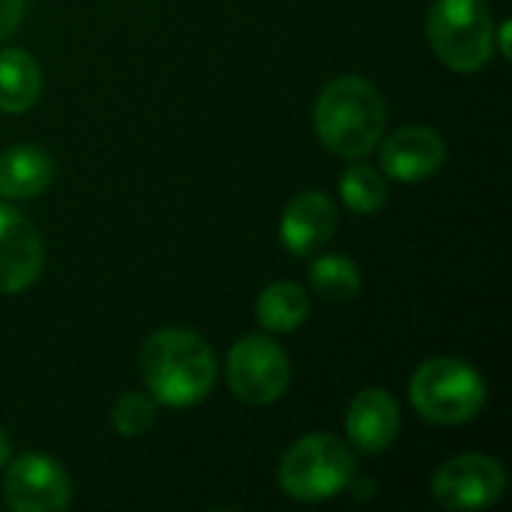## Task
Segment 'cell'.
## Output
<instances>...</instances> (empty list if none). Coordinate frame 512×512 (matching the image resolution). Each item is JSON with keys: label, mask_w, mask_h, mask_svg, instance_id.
Wrapping results in <instances>:
<instances>
[{"label": "cell", "mask_w": 512, "mask_h": 512, "mask_svg": "<svg viewBox=\"0 0 512 512\" xmlns=\"http://www.w3.org/2000/svg\"><path fill=\"white\" fill-rule=\"evenodd\" d=\"M141 375L156 402L168 408H189L210 396L219 363L207 339L192 330L168 327L144 342Z\"/></svg>", "instance_id": "6da1fadb"}, {"label": "cell", "mask_w": 512, "mask_h": 512, "mask_svg": "<svg viewBox=\"0 0 512 512\" xmlns=\"http://www.w3.org/2000/svg\"><path fill=\"white\" fill-rule=\"evenodd\" d=\"M387 126V105L378 87L360 75L330 81L315 102V132L342 159L369 156Z\"/></svg>", "instance_id": "7a4b0ae2"}, {"label": "cell", "mask_w": 512, "mask_h": 512, "mask_svg": "<svg viewBox=\"0 0 512 512\" xmlns=\"http://www.w3.org/2000/svg\"><path fill=\"white\" fill-rule=\"evenodd\" d=\"M411 405L438 426H462L486 405V381L480 372L456 357L423 363L411 378Z\"/></svg>", "instance_id": "3957f363"}, {"label": "cell", "mask_w": 512, "mask_h": 512, "mask_svg": "<svg viewBox=\"0 0 512 512\" xmlns=\"http://www.w3.org/2000/svg\"><path fill=\"white\" fill-rule=\"evenodd\" d=\"M354 474V453L336 435L315 432L300 438L279 465V483L294 501H327L339 495Z\"/></svg>", "instance_id": "277c9868"}, {"label": "cell", "mask_w": 512, "mask_h": 512, "mask_svg": "<svg viewBox=\"0 0 512 512\" xmlns=\"http://www.w3.org/2000/svg\"><path fill=\"white\" fill-rule=\"evenodd\" d=\"M429 42L456 72H477L495 51V24L483 0H435L429 12Z\"/></svg>", "instance_id": "5b68a950"}, {"label": "cell", "mask_w": 512, "mask_h": 512, "mask_svg": "<svg viewBox=\"0 0 512 512\" xmlns=\"http://www.w3.org/2000/svg\"><path fill=\"white\" fill-rule=\"evenodd\" d=\"M291 384L288 354L267 336H243L228 354V387L240 402L270 405Z\"/></svg>", "instance_id": "8992f818"}, {"label": "cell", "mask_w": 512, "mask_h": 512, "mask_svg": "<svg viewBox=\"0 0 512 512\" xmlns=\"http://www.w3.org/2000/svg\"><path fill=\"white\" fill-rule=\"evenodd\" d=\"M507 489V474L498 459L465 453L444 462L432 477V495L447 510L492 507Z\"/></svg>", "instance_id": "52a82bcc"}, {"label": "cell", "mask_w": 512, "mask_h": 512, "mask_svg": "<svg viewBox=\"0 0 512 512\" xmlns=\"http://www.w3.org/2000/svg\"><path fill=\"white\" fill-rule=\"evenodd\" d=\"M3 495L15 512H60L72 501V483L60 462L42 453H27L9 465Z\"/></svg>", "instance_id": "ba28073f"}, {"label": "cell", "mask_w": 512, "mask_h": 512, "mask_svg": "<svg viewBox=\"0 0 512 512\" xmlns=\"http://www.w3.org/2000/svg\"><path fill=\"white\" fill-rule=\"evenodd\" d=\"M42 273V237L15 207L0 204V294L30 288Z\"/></svg>", "instance_id": "9c48e42d"}, {"label": "cell", "mask_w": 512, "mask_h": 512, "mask_svg": "<svg viewBox=\"0 0 512 512\" xmlns=\"http://www.w3.org/2000/svg\"><path fill=\"white\" fill-rule=\"evenodd\" d=\"M447 159L444 138L429 126H402L381 144V168L402 183L429 180Z\"/></svg>", "instance_id": "30bf717a"}, {"label": "cell", "mask_w": 512, "mask_h": 512, "mask_svg": "<svg viewBox=\"0 0 512 512\" xmlns=\"http://www.w3.org/2000/svg\"><path fill=\"white\" fill-rule=\"evenodd\" d=\"M345 429H348V441L366 453V456H378L384 453L399 432V402L381 390V387H369L360 390L351 405H348V417H345Z\"/></svg>", "instance_id": "8fae6325"}, {"label": "cell", "mask_w": 512, "mask_h": 512, "mask_svg": "<svg viewBox=\"0 0 512 512\" xmlns=\"http://www.w3.org/2000/svg\"><path fill=\"white\" fill-rule=\"evenodd\" d=\"M336 225H339L336 204L324 192H303L291 198V204L285 207L279 234L291 255H312L315 249L330 243Z\"/></svg>", "instance_id": "7c38bea8"}, {"label": "cell", "mask_w": 512, "mask_h": 512, "mask_svg": "<svg viewBox=\"0 0 512 512\" xmlns=\"http://www.w3.org/2000/svg\"><path fill=\"white\" fill-rule=\"evenodd\" d=\"M54 177V162L42 147L18 144L0 153V198L27 201L48 189Z\"/></svg>", "instance_id": "4fadbf2b"}, {"label": "cell", "mask_w": 512, "mask_h": 512, "mask_svg": "<svg viewBox=\"0 0 512 512\" xmlns=\"http://www.w3.org/2000/svg\"><path fill=\"white\" fill-rule=\"evenodd\" d=\"M42 90V72L36 60L21 48L0 51V111L24 114L36 105Z\"/></svg>", "instance_id": "5bb4252c"}, {"label": "cell", "mask_w": 512, "mask_h": 512, "mask_svg": "<svg viewBox=\"0 0 512 512\" xmlns=\"http://www.w3.org/2000/svg\"><path fill=\"white\" fill-rule=\"evenodd\" d=\"M309 297L294 282H273L255 303L258 324L270 333H294L309 318Z\"/></svg>", "instance_id": "9a60e30c"}, {"label": "cell", "mask_w": 512, "mask_h": 512, "mask_svg": "<svg viewBox=\"0 0 512 512\" xmlns=\"http://www.w3.org/2000/svg\"><path fill=\"white\" fill-rule=\"evenodd\" d=\"M312 288L327 300H351L363 288V276L357 264L345 255H324L309 270Z\"/></svg>", "instance_id": "2e32d148"}, {"label": "cell", "mask_w": 512, "mask_h": 512, "mask_svg": "<svg viewBox=\"0 0 512 512\" xmlns=\"http://www.w3.org/2000/svg\"><path fill=\"white\" fill-rule=\"evenodd\" d=\"M339 195L354 213H375L387 201V180L372 165H351L339 180Z\"/></svg>", "instance_id": "e0dca14e"}, {"label": "cell", "mask_w": 512, "mask_h": 512, "mask_svg": "<svg viewBox=\"0 0 512 512\" xmlns=\"http://www.w3.org/2000/svg\"><path fill=\"white\" fill-rule=\"evenodd\" d=\"M111 423L120 435L132 438V435H144L147 429H153L156 423V405L150 396L144 393H126L117 399L114 411H111Z\"/></svg>", "instance_id": "ac0fdd59"}, {"label": "cell", "mask_w": 512, "mask_h": 512, "mask_svg": "<svg viewBox=\"0 0 512 512\" xmlns=\"http://www.w3.org/2000/svg\"><path fill=\"white\" fill-rule=\"evenodd\" d=\"M27 0H0V39H6L24 18Z\"/></svg>", "instance_id": "d6986e66"}, {"label": "cell", "mask_w": 512, "mask_h": 512, "mask_svg": "<svg viewBox=\"0 0 512 512\" xmlns=\"http://www.w3.org/2000/svg\"><path fill=\"white\" fill-rule=\"evenodd\" d=\"M510 33L512 24L510 21H504V24H501V54H504V57H510Z\"/></svg>", "instance_id": "ffe728a7"}, {"label": "cell", "mask_w": 512, "mask_h": 512, "mask_svg": "<svg viewBox=\"0 0 512 512\" xmlns=\"http://www.w3.org/2000/svg\"><path fill=\"white\" fill-rule=\"evenodd\" d=\"M9 462V435L0 429V465H6Z\"/></svg>", "instance_id": "44dd1931"}]
</instances>
